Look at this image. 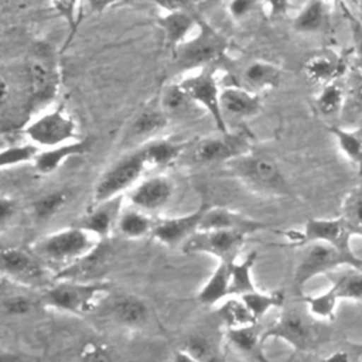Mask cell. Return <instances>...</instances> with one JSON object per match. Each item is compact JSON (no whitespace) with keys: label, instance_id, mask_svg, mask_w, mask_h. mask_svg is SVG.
<instances>
[{"label":"cell","instance_id":"6da1fadb","mask_svg":"<svg viewBox=\"0 0 362 362\" xmlns=\"http://www.w3.org/2000/svg\"><path fill=\"white\" fill-rule=\"evenodd\" d=\"M100 240L89 230L72 225L41 236L31 245L30 250L57 274L92 252Z\"/></svg>","mask_w":362,"mask_h":362},{"label":"cell","instance_id":"7a4b0ae2","mask_svg":"<svg viewBox=\"0 0 362 362\" xmlns=\"http://www.w3.org/2000/svg\"><path fill=\"white\" fill-rule=\"evenodd\" d=\"M226 165L236 178L257 192L276 197L291 192L280 167L269 157L243 153L226 161Z\"/></svg>","mask_w":362,"mask_h":362},{"label":"cell","instance_id":"3957f363","mask_svg":"<svg viewBox=\"0 0 362 362\" xmlns=\"http://www.w3.org/2000/svg\"><path fill=\"white\" fill-rule=\"evenodd\" d=\"M228 38L205 21H199L195 34L174 49L180 69H202L219 61L228 51Z\"/></svg>","mask_w":362,"mask_h":362},{"label":"cell","instance_id":"277c9868","mask_svg":"<svg viewBox=\"0 0 362 362\" xmlns=\"http://www.w3.org/2000/svg\"><path fill=\"white\" fill-rule=\"evenodd\" d=\"M59 81V68L51 47L44 42L37 44L27 65L30 112H35L55 98Z\"/></svg>","mask_w":362,"mask_h":362},{"label":"cell","instance_id":"5b68a950","mask_svg":"<svg viewBox=\"0 0 362 362\" xmlns=\"http://www.w3.org/2000/svg\"><path fill=\"white\" fill-rule=\"evenodd\" d=\"M342 266L362 270V259L358 256H348L324 242L305 243V249L294 270V287L298 293H303V288L310 280Z\"/></svg>","mask_w":362,"mask_h":362},{"label":"cell","instance_id":"8992f818","mask_svg":"<svg viewBox=\"0 0 362 362\" xmlns=\"http://www.w3.org/2000/svg\"><path fill=\"white\" fill-rule=\"evenodd\" d=\"M107 291L109 286L102 281L55 280L44 290L41 301L47 307L81 315L90 313L98 298Z\"/></svg>","mask_w":362,"mask_h":362},{"label":"cell","instance_id":"52a82bcc","mask_svg":"<svg viewBox=\"0 0 362 362\" xmlns=\"http://www.w3.org/2000/svg\"><path fill=\"white\" fill-rule=\"evenodd\" d=\"M148 168L141 148L133 150L116 160L98 180L93 188L92 205H98L117 197L136 185L144 170Z\"/></svg>","mask_w":362,"mask_h":362},{"label":"cell","instance_id":"ba28073f","mask_svg":"<svg viewBox=\"0 0 362 362\" xmlns=\"http://www.w3.org/2000/svg\"><path fill=\"white\" fill-rule=\"evenodd\" d=\"M24 134L40 148L57 147L76 140V122L62 107L35 115L25 126Z\"/></svg>","mask_w":362,"mask_h":362},{"label":"cell","instance_id":"9c48e42d","mask_svg":"<svg viewBox=\"0 0 362 362\" xmlns=\"http://www.w3.org/2000/svg\"><path fill=\"white\" fill-rule=\"evenodd\" d=\"M1 273L10 281L25 287H49L54 281L51 270L30 250L4 247L1 250Z\"/></svg>","mask_w":362,"mask_h":362},{"label":"cell","instance_id":"30bf717a","mask_svg":"<svg viewBox=\"0 0 362 362\" xmlns=\"http://www.w3.org/2000/svg\"><path fill=\"white\" fill-rule=\"evenodd\" d=\"M270 338L281 339L297 351H308L317 341V329L308 311L304 314L300 310L290 308L283 311L277 321L262 334V342Z\"/></svg>","mask_w":362,"mask_h":362},{"label":"cell","instance_id":"8fae6325","mask_svg":"<svg viewBox=\"0 0 362 362\" xmlns=\"http://www.w3.org/2000/svg\"><path fill=\"white\" fill-rule=\"evenodd\" d=\"M189 99L204 107L214 119L221 133H228L226 120L221 107V89L211 66L198 69L178 82Z\"/></svg>","mask_w":362,"mask_h":362},{"label":"cell","instance_id":"7c38bea8","mask_svg":"<svg viewBox=\"0 0 362 362\" xmlns=\"http://www.w3.org/2000/svg\"><path fill=\"white\" fill-rule=\"evenodd\" d=\"M247 235L239 230H198L182 246L185 253H206L219 262L232 263L236 260Z\"/></svg>","mask_w":362,"mask_h":362},{"label":"cell","instance_id":"4fadbf2b","mask_svg":"<svg viewBox=\"0 0 362 362\" xmlns=\"http://www.w3.org/2000/svg\"><path fill=\"white\" fill-rule=\"evenodd\" d=\"M354 233L345 219L338 218H311L307 221L303 233H300L301 243L324 242L348 256H356L351 246Z\"/></svg>","mask_w":362,"mask_h":362},{"label":"cell","instance_id":"5bb4252c","mask_svg":"<svg viewBox=\"0 0 362 362\" xmlns=\"http://www.w3.org/2000/svg\"><path fill=\"white\" fill-rule=\"evenodd\" d=\"M113 260V247L109 238L102 239L99 245L85 255L82 259L57 273L55 280H74V281H98L110 267Z\"/></svg>","mask_w":362,"mask_h":362},{"label":"cell","instance_id":"9a60e30c","mask_svg":"<svg viewBox=\"0 0 362 362\" xmlns=\"http://www.w3.org/2000/svg\"><path fill=\"white\" fill-rule=\"evenodd\" d=\"M174 187L171 180L164 175L148 177L136 184L129 192L132 206L144 212H153L163 208L173 197Z\"/></svg>","mask_w":362,"mask_h":362},{"label":"cell","instance_id":"2e32d148","mask_svg":"<svg viewBox=\"0 0 362 362\" xmlns=\"http://www.w3.org/2000/svg\"><path fill=\"white\" fill-rule=\"evenodd\" d=\"M204 211L205 206H199L191 214L161 219L154 223L151 236L167 246H182L195 232L199 230Z\"/></svg>","mask_w":362,"mask_h":362},{"label":"cell","instance_id":"e0dca14e","mask_svg":"<svg viewBox=\"0 0 362 362\" xmlns=\"http://www.w3.org/2000/svg\"><path fill=\"white\" fill-rule=\"evenodd\" d=\"M305 76L318 85L338 82L348 72V59L335 51H321L311 55L304 64Z\"/></svg>","mask_w":362,"mask_h":362},{"label":"cell","instance_id":"ac0fdd59","mask_svg":"<svg viewBox=\"0 0 362 362\" xmlns=\"http://www.w3.org/2000/svg\"><path fill=\"white\" fill-rule=\"evenodd\" d=\"M263 228L264 225L260 221H256L240 212H235L223 206L205 208L204 215L201 218V223H199V230L226 229V230H239L246 235L260 230Z\"/></svg>","mask_w":362,"mask_h":362},{"label":"cell","instance_id":"d6986e66","mask_svg":"<svg viewBox=\"0 0 362 362\" xmlns=\"http://www.w3.org/2000/svg\"><path fill=\"white\" fill-rule=\"evenodd\" d=\"M246 153L242 137L222 133L218 137H206L195 144L194 160L199 163L229 161L233 157Z\"/></svg>","mask_w":362,"mask_h":362},{"label":"cell","instance_id":"ffe728a7","mask_svg":"<svg viewBox=\"0 0 362 362\" xmlns=\"http://www.w3.org/2000/svg\"><path fill=\"white\" fill-rule=\"evenodd\" d=\"M120 201L122 197H117L115 199L92 205L90 211L76 225L96 235L99 239H107L113 226L117 225V219L122 212Z\"/></svg>","mask_w":362,"mask_h":362},{"label":"cell","instance_id":"44dd1931","mask_svg":"<svg viewBox=\"0 0 362 362\" xmlns=\"http://www.w3.org/2000/svg\"><path fill=\"white\" fill-rule=\"evenodd\" d=\"M90 139H76L57 147L41 148L34 160V167L41 174H51L58 170L68 158L85 154L90 148Z\"/></svg>","mask_w":362,"mask_h":362},{"label":"cell","instance_id":"7402d4cb","mask_svg":"<svg viewBox=\"0 0 362 362\" xmlns=\"http://www.w3.org/2000/svg\"><path fill=\"white\" fill-rule=\"evenodd\" d=\"M194 16L187 10H171L160 16L158 24L164 33V38L168 47L175 49L182 42H185L192 31L198 27Z\"/></svg>","mask_w":362,"mask_h":362},{"label":"cell","instance_id":"603a6c76","mask_svg":"<svg viewBox=\"0 0 362 362\" xmlns=\"http://www.w3.org/2000/svg\"><path fill=\"white\" fill-rule=\"evenodd\" d=\"M221 107L225 115L249 117L256 115L262 105L260 98L255 90L238 86H228L221 89Z\"/></svg>","mask_w":362,"mask_h":362},{"label":"cell","instance_id":"cb8c5ba5","mask_svg":"<svg viewBox=\"0 0 362 362\" xmlns=\"http://www.w3.org/2000/svg\"><path fill=\"white\" fill-rule=\"evenodd\" d=\"M107 311L116 322L132 328L143 325L148 317L146 303L132 294H120L112 298Z\"/></svg>","mask_w":362,"mask_h":362},{"label":"cell","instance_id":"d4e9b609","mask_svg":"<svg viewBox=\"0 0 362 362\" xmlns=\"http://www.w3.org/2000/svg\"><path fill=\"white\" fill-rule=\"evenodd\" d=\"M230 297L229 284V263L219 262L214 273L209 276L206 283L198 291V301L202 305H215Z\"/></svg>","mask_w":362,"mask_h":362},{"label":"cell","instance_id":"484cf974","mask_svg":"<svg viewBox=\"0 0 362 362\" xmlns=\"http://www.w3.org/2000/svg\"><path fill=\"white\" fill-rule=\"evenodd\" d=\"M168 116L161 109V106H147L133 119L129 126L127 137L130 140L134 139H146L161 132L168 122Z\"/></svg>","mask_w":362,"mask_h":362},{"label":"cell","instance_id":"4316f807","mask_svg":"<svg viewBox=\"0 0 362 362\" xmlns=\"http://www.w3.org/2000/svg\"><path fill=\"white\" fill-rule=\"evenodd\" d=\"M147 167H165L173 164L182 154L185 144L165 139H156L140 147Z\"/></svg>","mask_w":362,"mask_h":362},{"label":"cell","instance_id":"83f0119b","mask_svg":"<svg viewBox=\"0 0 362 362\" xmlns=\"http://www.w3.org/2000/svg\"><path fill=\"white\" fill-rule=\"evenodd\" d=\"M329 132L337 140L342 154L356 167L359 175H362V127L348 129L332 126Z\"/></svg>","mask_w":362,"mask_h":362},{"label":"cell","instance_id":"f1b7e54d","mask_svg":"<svg viewBox=\"0 0 362 362\" xmlns=\"http://www.w3.org/2000/svg\"><path fill=\"white\" fill-rule=\"evenodd\" d=\"M327 23V1L308 0L293 20L296 31L303 34H313L322 30Z\"/></svg>","mask_w":362,"mask_h":362},{"label":"cell","instance_id":"f546056e","mask_svg":"<svg viewBox=\"0 0 362 362\" xmlns=\"http://www.w3.org/2000/svg\"><path fill=\"white\" fill-rule=\"evenodd\" d=\"M256 252H250L243 260L229 263V284H230V297H242L246 293L256 290L252 270L256 262Z\"/></svg>","mask_w":362,"mask_h":362},{"label":"cell","instance_id":"4dcf8cb0","mask_svg":"<svg viewBox=\"0 0 362 362\" xmlns=\"http://www.w3.org/2000/svg\"><path fill=\"white\" fill-rule=\"evenodd\" d=\"M245 82L253 89H273L281 81V71L267 61H253L243 71Z\"/></svg>","mask_w":362,"mask_h":362},{"label":"cell","instance_id":"1f68e13d","mask_svg":"<svg viewBox=\"0 0 362 362\" xmlns=\"http://www.w3.org/2000/svg\"><path fill=\"white\" fill-rule=\"evenodd\" d=\"M154 223L147 216V214L134 206L120 212L116 228L127 239H141L151 235Z\"/></svg>","mask_w":362,"mask_h":362},{"label":"cell","instance_id":"d6a6232c","mask_svg":"<svg viewBox=\"0 0 362 362\" xmlns=\"http://www.w3.org/2000/svg\"><path fill=\"white\" fill-rule=\"evenodd\" d=\"M342 119L348 124H354L362 116V72L351 69L345 85V103Z\"/></svg>","mask_w":362,"mask_h":362},{"label":"cell","instance_id":"836d02e7","mask_svg":"<svg viewBox=\"0 0 362 362\" xmlns=\"http://www.w3.org/2000/svg\"><path fill=\"white\" fill-rule=\"evenodd\" d=\"M218 314L226 328H242L257 322L240 297L225 298L218 308Z\"/></svg>","mask_w":362,"mask_h":362},{"label":"cell","instance_id":"e575fe53","mask_svg":"<svg viewBox=\"0 0 362 362\" xmlns=\"http://www.w3.org/2000/svg\"><path fill=\"white\" fill-rule=\"evenodd\" d=\"M253 317L260 320L263 315H266L272 308L281 307L284 303V293L280 290H273V291H259L253 290L250 293H246L240 297Z\"/></svg>","mask_w":362,"mask_h":362},{"label":"cell","instance_id":"d590c367","mask_svg":"<svg viewBox=\"0 0 362 362\" xmlns=\"http://www.w3.org/2000/svg\"><path fill=\"white\" fill-rule=\"evenodd\" d=\"M303 300L310 315L318 320H332L339 301L332 287L315 296H304Z\"/></svg>","mask_w":362,"mask_h":362},{"label":"cell","instance_id":"8d00e7d4","mask_svg":"<svg viewBox=\"0 0 362 362\" xmlns=\"http://www.w3.org/2000/svg\"><path fill=\"white\" fill-rule=\"evenodd\" d=\"M228 341L240 352L247 355H260L259 345L262 344V334L255 325L242 328H226Z\"/></svg>","mask_w":362,"mask_h":362},{"label":"cell","instance_id":"74e56055","mask_svg":"<svg viewBox=\"0 0 362 362\" xmlns=\"http://www.w3.org/2000/svg\"><path fill=\"white\" fill-rule=\"evenodd\" d=\"M345 103V88L338 82L324 85L321 92L315 98V106L324 116H332L342 113Z\"/></svg>","mask_w":362,"mask_h":362},{"label":"cell","instance_id":"f35d334b","mask_svg":"<svg viewBox=\"0 0 362 362\" xmlns=\"http://www.w3.org/2000/svg\"><path fill=\"white\" fill-rule=\"evenodd\" d=\"M161 109L165 112L168 117L171 116H181V113H185L191 105H195L189 96L185 93V90L181 88V85L171 83L168 85L160 98Z\"/></svg>","mask_w":362,"mask_h":362},{"label":"cell","instance_id":"ab89813d","mask_svg":"<svg viewBox=\"0 0 362 362\" xmlns=\"http://www.w3.org/2000/svg\"><path fill=\"white\" fill-rule=\"evenodd\" d=\"M182 351L189 354L198 362H222L218 348L212 339L202 334H194L184 342Z\"/></svg>","mask_w":362,"mask_h":362},{"label":"cell","instance_id":"60d3db41","mask_svg":"<svg viewBox=\"0 0 362 362\" xmlns=\"http://www.w3.org/2000/svg\"><path fill=\"white\" fill-rule=\"evenodd\" d=\"M40 151L41 148L34 143L3 147L0 153V167L1 170H6L8 167H16V165L31 163V161L34 163Z\"/></svg>","mask_w":362,"mask_h":362},{"label":"cell","instance_id":"b9f144b4","mask_svg":"<svg viewBox=\"0 0 362 362\" xmlns=\"http://www.w3.org/2000/svg\"><path fill=\"white\" fill-rule=\"evenodd\" d=\"M68 194L65 191H52L33 202V212L38 221L51 219L65 204Z\"/></svg>","mask_w":362,"mask_h":362},{"label":"cell","instance_id":"7bdbcfd3","mask_svg":"<svg viewBox=\"0 0 362 362\" xmlns=\"http://www.w3.org/2000/svg\"><path fill=\"white\" fill-rule=\"evenodd\" d=\"M331 287L339 300H362V270L352 269Z\"/></svg>","mask_w":362,"mask_h":362},{"label":"cell","instance_id":"ee69618b","mask_svg":"<svg viewBox=\"0 0 362 362\" xmlns=\"http://www.w3.org/2000/svg\"><path fill=\"white\" fill-rule=\"evenodd\" d=\"M344 14L349 24L351 38H352V68L362 72V20L344 6Z\"/></svg>","mask_w":362,"mask_h":362},{"label":"cell","instance_id":"f6af8a7d","mask_svg":"<svg viewBox=\"0 0 362 362\" xmlns=\"http://www.w3.org/2000/svg\"><path fill=\"white\" fill-rule=\"evenodd\" d=\"M354 235L362 236V192H352L344 202L342 215Z\"/></svg>","mask_w":362,"mask_h":362},{"label":"cell","instance_id":"bcb514c9","mask_svg":"<svg viewBox=\"0 0 362 362\" xmlns=\"http://www.w3.org/2000/svg\"><path fill=\"white\" fill-rule=\"evenodd\" d=\"M51 4L54 10L65 20L71 34L74 35L81 20L82 0H51Z\"/></svg>","mask_w":362,"mask_h":362},{"label":"cell","instance_id":"7dc6e473","mask_svg":"<svg viewBox=\"0 0 362 362\" xmlns=\"http://www.w3.org/2000/svg\"><path fill=\"white\" fill-rule=\"evenodd\" d=\"M1 310H3V314L10 317L27 315L34 310V301L24 294L6 296L1 300Z\"/></svg>","mask_w":362,"mask_h":362},{"label":"cell","instance_id":"c3c4849f","mask_svg":"<svg viewBox=\"0 0 362 362\" xmlns=\"http://www.w3.org/2000/svg\"><path fill=\"white\" fill-rule=\"evenodd\" d=\"M257 0H230L228 4V13L233 20L245 18L255 7Z\"/></svg>","mask_w":362,"mask_h":362},{"label":"cell","instance_id":"681fc988","mask_svg":"<svg viewBox=\"0 0 362 362\" xmlns=\"http://www.w3.org/2000/svg\"><path fill=\"white\" fill-rule=\"evenodd\" d=\"M14 214H16V202L11 198L3 195L0 199V226H1V229L6 228V225L14 216Z\"/></svg>","mask_w":362,"mask_h":362},{"label":"cell","instance_id":"f907efd6","mask_svg":"<svg viewBox=\"0 0 362 362\" xmlns=\"http://www.w3.org/2000/svg\"><path fill=\"white\" fill-rule=\"evenodd\" d=\"M82 361L83 362H112L109 354L96 345H90L88 349H85V352L82 354Z\"/></svg>","mask_w":362,"mask_h":362},{"label":"cell","instance_id":"816d5d0a","mask_svg":"<svg viewBox=\"0 0 362 362\" xmlns=\"http://www.w3.org/2000/svg\"><path fill=\"white\" fill-rule=\"evenodd\" d=\"M290 0H264L267 14L270 17H280L287 13Z\"/></svg>","mask_w":362,"mask_h":362},{"label":"cell","instance_id":"f5cc1de1","mask_svg":"<svg viewBox=\"0 0 362 362\" xmlns=\"http://www.w3.org/2000/svg\"><path fill=\"white\" fill-rule=\"evenodd\" d=\"M160 7H163L165 11L171 10H187L191 0H153Z\"/></svg>","mask_w":362,"mask_h":362},{"label":"cell","instance_id":"db71d44e","mask_svg":"<svg viewBox=\"0 0 362 362\" xmlns=\"http://www.w3.org/2000/svg\"><path fill=\"white\" fill-rule=\"evenodd\" d=\"M324 362H349L348 354L344 351H338L335 354H331Z\"/></svg>","mask_w":362,"mask_h":362},{"label":"cell","instance_id":"11a10c76","mask_svg":"<svg viewBox=\"0 0 362 362\" xmlns=\"http://www.w3.org/2000/svg\"><path fill=\"white\" fill-rule=\"evenodd\" d=\"M174 362H198L195 358H192L189 354L185 351H177L174 355Z\"/></svg>","mask_w":362,"mask_h":362},{"label":"cell","instance_id":"9f6ffc18","mask_svg":"<svg viewBox=\"0 0 362 362\" xmlns=\"http://www.w3.org/2000/svg\"><path fill=\"white\" fill-rule=\"evenodd\" d=\"M110 3H113V0H89V4L95 11L105 10Z\"/></svg>","mask_w":362,"mask_h":362},{"label":"cell","instance_id":"6f0895ef","mask_svg":"<svg viewBox=\"0 0 362 362\" xmlns=\"http://www.w3.org/2000/svg\"><path fill=\"white\" fill-rule=\"evenodd\" d=\"M354 13L362 20V0H355V10Z\"/></svg>","mask_w":362,"mask_h":362},{"label":"cell","instance_id":"680465c9","mask_svg":"<svg viewBox=\"0 0 362 362\" xmlns=\"http://www.w3.org/2000/svg\"><path fill=\"white\" fill-rule=\"evenodd\" d=\"M325 1L328 3V1H338V0H325Z\"/></svg>","mask_w":362,"mask_h":362},{"label":"cell","instance_id":"91938a15","mask_svg":"<svg viewBox=\"0 0 362 362\" xmlns=\"http://www.w3.org/2000/svg\"><path fill=\"white\" fill-rule=\"evenodd\" d=\"M150 1H153V0H150Z\"/></svg>","mask_w":362,"mask_h":362}]
</instances>
